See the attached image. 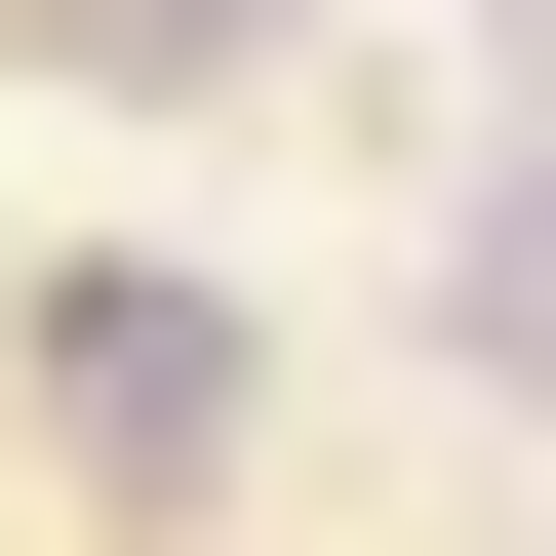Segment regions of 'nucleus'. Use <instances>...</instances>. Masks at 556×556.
<instances>
[{"label": "nucleus", "mask_w": 556, "mask_h": 556, "mask_svg": "<svg viewBox=\"0 0 556 556\" xmlns=\"http://www.w3.org/2000/svg\"><path fill=\"white\" fill-rule=\"evenodd\" d=\"M438 318H477V358H556V160L477 199V278H438Z\"/></svg>", "instance_id": "nucleus-2"}, {"label": "nucleus", "mask_w": 556, "mask_h": 556, "mask_svg": "<svg viewBox=\"0 0 556 556\" xmlns=\"http://www.w3.org/2000/svg\"><path fill=\"white\" fill-rule=\"evenodd\" d=\"M40 397H80L119 477H199V438H239V318H199V278H80V318H40Z\"/></svg>", "instance_id": "nucleus-1"}]
</instances>
